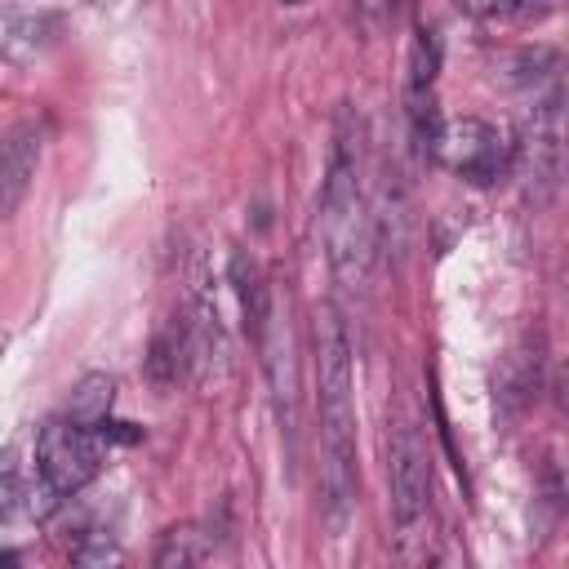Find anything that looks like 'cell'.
<instances>
[{
  "label": "cell",
  "mask_w": 569,
  "mask_h": 569,
  "mask_svg": "<svg viewBox=\"0 0 569 569\" xmlns=\"http://www.w3.org/2000/svg\"><path fill=\"white\" fill-rule=\"evenodd\" d=\"M316 413H320V493L338 529L356 502V391L351 342L333 307L316 316Z\"/></svg>",
  "instance_id": "6da1fadb"
},
{
  "label": "cell",
  "mask_w": 569,
  "mask_h": 569,
  "mask_svg": "<svg viewBox=\"0 0 569 569\" xmlns=\"http://www.w3.org/2000/svg\"><path fill=\"white\" fill-rule=\"evenodd\" d=\"M320 236H325L333 276L351 289L365 284L369 262H373V213H369V196L360 178V133L351 116H342L338 138H333L329 178L320 196Z\"/></svg>",
  "instance_id": "7a4b0ae2"
},
{
  "label": "cell",
  "mask_w": 569,
  "mask_h": 569,
  "mask_svg": "<svg viewBox=\"0 0 569 569\" xmlns=\"http://www.w3.org/2000/svg\"><path fill=\"white\" fill-rule=\"evenodd\" d=\"M387 485H391V520L400 538H413L431 507V458L409 418L391 422L387 436Z\"/></svg>",
  "instance_id": "3957f363"
},
{
  "label": "cell",
  "mask_w": 569,
  "mask_h": 569,
  "mask_svg": "<svg viewBox=\"0 0 569 569\" xmlns=\"http://www.w3.org/2000/svg\"><path fill=\"white\" fill-rule=\"evenodd\" d=\"M102 436L84 422H71V418H53L40 427V440H36V462H40V480L67 498L76 489H84L98 467H102Z\"/></svg>",
  "instance_id": "277c9868"
},
{
  "label": "cell",
  "mask_w": 569,
  "mask_h": 569,
  "mask_svg": "<svg viewBox=\"0 0 569 569\" xmlns=\"http://www.w3.org/2000/svg\"><path fill=\"white\" fill-rule=\"evenodd\" d=\"M427 151H431L449 173H458V178L471 182V187H489V182L502 173V164H507V142L498 138L493 124H485V120H476V116L440 120L436 133H431V142H427Z\"/></svg>",
  "instance_id": "5b68a950"
},
{
  "label": "cell",
  "mask_w": 569,
  "mask_h": 569,
  "mask_svg": "<svg viewBox=\"0 0 569 569\" xmlns=\"http://www.w3.org/2000/svg\"><path fill=\"white\" fill-rule=\"evenodd\" d=\"M40 147H44V129L36 120H22L0 138V218H9L22 204L40 169Z\"/></svg>",
  "instance_id": "8992f818"
},
{
  "label": "cell",
  "mask_w": 569,
  "mask_h": 569,
  "mask_svg": "<svg viewBox=\"0 0 569 569\" xmlns=\"http://www.w3.org/2000/svg\"><path fill=\"white\" fill-rule=\"evenodd\" d=\"M231 284L240 293V311H244L253 338H262L267 333V320H271V302H267V284H262L258 262L244 258V253H231Z\"/></svg>",
  "instance_id": "52a82bcc"
},
{
  "label": "cell",
  "mask_w": 569,
  "mask_h": 569,
  "mask_svg": "<svg viewBox=\"0 0 569 569\" xmlns=\"http://www.w3.org/2000/svg\"><path fill=\"white\" fill-rule=\"evenodd\" d=\"M213 556V538L200 525H178L160 538L156 547V565L160 569H187V565H204Z\"/></svg>",
  "instance_id": "ba28073f"
},
{
  "label": "cell",
  "mask_w": 569,
  "mask_h": 569,
  "mask_svg": "<svg viewBox=\"0 0 569 569\" xmlns=\"http://www.w3.org/2000/svg\"><path fill=\"white\" fill-rule=\"evenodd\" d=\"M111 400H116V378H111V373H84V378L71 387L67 418H71V422L93 427V422H102V418H107Z\"/></svg>",
  "instance_id": "9c48e42d"
},
{
  "label": "cell",
  "mask_w": 569,
  "mask_h": 569,
  "mask_svg": "<svg viewBox=\"0 0 569 569\" xmlns=\"http://www.w3.org/2000/svg\"><path fill=\"white\" fill-rule=\"evenodd\" d=\"M471 13H498V9H516L520 0H462Z\"/></svg>",
  "instance_id": "30bf717a"
},
{
  "label": "cell",
  "mask_w": 569,
  "mask_h": 569,
  "mask_svg": "<svg viewBox=\"0 0 569 569\" xmlns=\"http://www.w3.org/2000/svg\"><path fill=\"white\" fill-rule=\"evenodd\" d=\"M284 4H298V0H284Z\"/></svg>",
  "instance_id": "8fae6325"
}]
</instances>
